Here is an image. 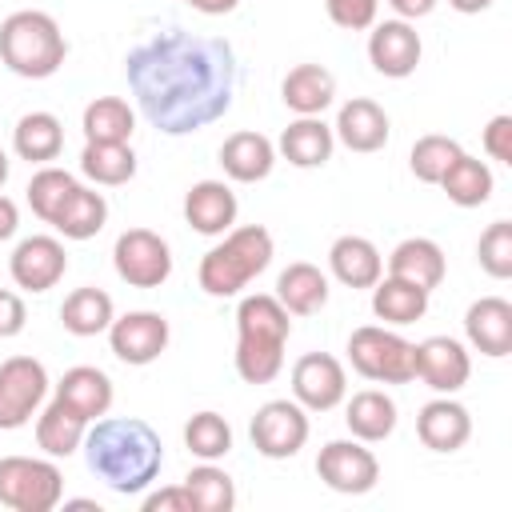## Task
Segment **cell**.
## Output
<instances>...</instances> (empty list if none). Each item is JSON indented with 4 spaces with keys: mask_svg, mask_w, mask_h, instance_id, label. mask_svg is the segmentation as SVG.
<instances>
[{
    "mask_svg": "<svg viewBox=\"0 0 512 512\" xmlns=\"http://www.w3.org/2000/svg\"><path fill=\"white\" fill-rule=\"evenodd\" d=\"M48 396V372L36 356H8L0 364V432L24 428Z\"/></svg>",
    "mask_w": 512,
    "mask_h": 512,
    "instance_id": "obj_9",
    "label": "cell"
},
{
    "mask_svg": "<svg viewBox=\"0 0 512 512\" xmlns=\"http://www.w3.org/2000/svg\"><path fill=\"white\" fill-rule=\"evenodd\" d=\"M184 488H188L196 512H232L236 508V484L224 468H216V460H200L184 476Z\"/></svg>",
    "mask_w": 512,
    "mask_h": 512,
    "instance_id": "obj_37",
    "label": "cell"
},
{
    "mask_svg": "<svg viewBox=\"0 0 512 512\" xmlns=\"http://www.w3.org/2000/svg\"><path fill=\"white\" fill-rule=\"evenodd\" d=\"M184 444L196 460H224L232 452V424L220 412H196L184 424Z\"/></svg>",
    "mask_w": 512,
    "mask_h": 512,
    "instance_id": "obj_39",
    "label": "cell"
},
{
    "mask_svg": "<svg viewBox=\"0 0 512 512\" xmlns=\"http://www.w3.org/2000/svg\"><path fill=\"white\" fill-rule=\"evenodd\" d=\"M104 224H108V200H104V192H96L88 184H76V192L64 200V208L52 220V228L64 240H92Z\"/></svg>",
    "mask_w": 512,
    "mask_h": 512,
    "instance_id": "obj_33",
    "label": "cell"
},
{
    "mask_svg": "<svg viewBox=\"0 0 512 512\" xmlns=\"http://www.w3.org/2000/svg\"><path fill=\"white\" fill-rule=\"evenodd\" d=\"M12 284L24 292H48L68 272V252L56 236H24L8 256Z\"/></svg>",
    "mask_w": 512,
    "mask_h": 512,
    "instance_id": "obj_14",
    "label": "cell"
},
{
    "mask_svg": "<svg viewBox=\"0 0 512 512\" xmlns=\"http://www.w3.org/2000/svg\"><path fill=\"white\" fill-rule=\"evenodd\" d=\"M68 56L60 24L40 8H20L0 24V64L24 80H48Z\"/></svg>",
    "mask_w": 512,
    "mask_h": 512,
    "instance_id": "obj_5",
    "label": "cell"
},
{
    "mask_svg": "<svg viewBox=\"0 0 512 512\" xmlns=\"http://www.w3.org/2000/svg\"><path fill=\"white\" fill-rule=\"evenodd\" d=\"M192 12H204V16H228V12H236V4L240 0H184Z\"/></svg>",
    "mask_w": 512,
    "mask_h": 512,
    "instance_id": "obj_48",
    "label": "cell"
},
{
    "mask_svg": "<svg viewBox=\"0 0 512 512\" xmlns=\"http://www.w3.org/2000/svg\"><path fill=\"white\" fill-rule=\"evenodd\" d=\"M140 508H144V512H196L184 484H168V488H160V492H148V496L140 500Z\"/></svg>",
    "mask_w": 512,
    "mask_h": 512,
    "instance_id": "obj_44",
    "label": "cell"
},
{
    "mask_svg": "<svg viewBox=\"0 0 512 512\" xmlns=\"http://www.w3.org/2000/svg\"><path fill=\"white\" fill-rule=\"evenodd\" d=\"M388 4H392L396 20H424V16H432V8L440 0H388Z\"/></svg>",
    "mask_w": 512,
    "mask_h": 512,
    "instance_id": "obj_46",
    "label": "cell"
},
{
    "mask_svg": "<svg viewBox=\"0 0 512 512\" xmlns=\"http://www.w3.org/2000/svg\"><path fill=\"white\" fill-rule=\"evenodd\" d=\"M16 228H20V208H16V200H8L0 192V240H12Z\"/></svg>",
    "mask_w": 512,
    "mask_h": 512,
    "instance_id": "obj_47",
    "label": "cell"
},
{
    "mask_svg": "<svg viewBox=\"0 0 512 512\" xmlns=\"http://www.w3.org/2000/svg\"><path fill=\"white\" fill-rule=\"evenodd\" d=\"M168 336H172L168 320L160 312H148V308L124 312V316H116L108 324L112 356L124 360V364H132V368H144V364L160 360V352L168 348Z\"/></svg>",
    "mask_w": 512,
    "mask_h": 512,
    "instance_id": "obj_13",
    "label": "cell"
},
{
    "mask_svg": "<svg viewBox=\"0 0 512 512\" xmlns=\"http://www.w3.org/2000/svg\"><path fill=\"white\" fill-rule=\"evenodd\" d=\"M388 112L368 100V96H352L340 104L336 112V124H332V136L348 148V152H380L388 144Z\"/></svg>",
    "mask_w": 512,
    "mask_h": 512,
    "instance_id": "obj_18",
    "label": "cell"
},
{
    "mask_svg": "<svg viewBox=\"0 0 512 512\" xmlns=\"http://www.w3.org/2000/svg\"><path fill=\"white\" fill-rule=\"evenodd\" d=\"M476 260L492 280H508L512 276V224L508 220H492L480 232L476 244Z\"/></svg>",
    "mask_w": 512,
    "mask_h": 512,
    "instance_id": "obj_41",
    "label": "cell"
},
{
    "mask_svg": "<svg viewBox=\"0 0 512 512\" xmlns=\"http://www.w3.org/2000/svg\"><path fill=\"white\" fill-rule=\"evenodd\" d=\"M84 436H88V420L60 396H52V404L36 416V448L52 460H68L84 444Z\"/></svg>",
    "mask_w": 512,
    "mask_h": 512,
    "instance_id": "obj_26",
    "label": "cell"
},
{
    "mask_svg": "<svg viewBox=\"0 0 512 512\" xmlns=\"http://www.w3.org/2000/svg\"><path fill=\"white\" fill-rule=\"evenodd\" d=\"M280 100L296 116H320L336 100V76L324 64H296L280 80Z\"/></svg>",
    "mask_w": 512,
    "mask_h": 512,
    "instance_id": "obj_25",
    "label": "cell"
},
{
    "mask_svg": "<svg viewBox=\"0 0 512 512\" xmlns=\"http://www.w3.org/2000/svg\"><path fill=\"white\" fill-rule=\"evenodd\" d=\"M272 296L288 308V316H312V312H320L328 304V276L316 264L296 260L276 276V292Z\"/></svg>",
    "mask_w": 512,
    "mask_h": 512,
    "instance_id": "obj_28",
    "label": "cell"
},
{
    "mask_svg": "<svg viewBox=\"0 0 512 512\" xmlns=\"http://www.w3.org/2000/svg\"><path fill=\"white\" fill-rule=\"evenodd\" d=\"M56 396H60L64 404H72V408L92 424V420L108 416L116 392H112L108 372H100V368H92V364H76V368H68V372L60 376Z\"/></svg>",
    "mask_w": 512,
    "mask_h": 512,
    "instance_id": "obj_27",
    "label": "cell"
},
{
    "mask_svg": "<svg viewBox=\"0 0 512 512\" xmlns=\"http://www.w3.org/2000/svg\"><path fill=\"white\" fill-rule=\"evenodd\" d=\"M236 212H240L236 192L224 180H196L184 192V220L200 236H224L236 224Z\"/></svg>",
    "mask_w": 512,
    "mask_h": 512,
    "instance_id": "obj_19",
    "label": "cell"
},
{
    "mask_svg": "<svg viewBox=\"0 0 512 512\" xmlns=\"http://www.w3.org/2000/svg\"><path fill=\"white\" fill-rule=\"evenodd\" d=\"M416 376L436 392V396H452L468 384L472 376V356L460 340L452 336H428L416 344Z\"/></svg>",
    "mask_w": 512,
    "mask_h": 512,
    "instance_id": "obj_16",
    "label": "cell"
},
{
    "mask_svg": "<svg viewBox=\"0 0 512 512\" xmlns=\"http://www.w3.org/2000/svg\"><path fill=\"white\" fill-rule=\"evenodd\" d=\"M348 360L364 380L408 384L416 380V344L384 324H364L348 336Z\"/></svg>",
    "mask_w": 512,
    "mask_h": 512,
    "instance_id": "obj_6",
    "label": "cell"
},
{
    "mask_svg": "<svg viewBox=\"0 0 512 512\" xmlns=\"http://www.w3.org/2000/svg\"><path fill=\"white\" fill-rule=\"evenodd\" d=\"M460 152H464V148H460L452 136L428 132V136H420V140L412 144L408 168H412V176H416L420 184H440V176L448 172V164H452Z\"/></svg>",
    "mask_w": 512,
    "mask_h": 512,
    "instance_id": "obj_40",
    "label": "cell"
},
{
    "mask_svg": "<svg viewBox=\"0 0 512 512\" xmlns=\"http://www.w3.org/2000/svg\"><path fill=\"white\" fill-rule=\"evenodd\" d=\"M220 168L236 184L268 180V172L276 168V144L264 132H232L220 144Z\"/></svg>",
    "mask_w": 512,
    "mask_h": 512,
    "instance_id": "obj_21",
    "label": "cell"
},
{
    "mask_svg": "<svg viewBox=\"0 0 512 512\" xmlns=\"http://www.w3.org/2000/svg\"><path fill=\"white\" fill-rule=\"evenodd\" d=\"M12 148L28 164H48L64 152V124L52 112H24L12 128Z\"/></svg>",
    "mask_w": 512,
    "mask_h": 512,
    "instance_id": "obj_31",
    "label": "cell"
},
{
    "mask_svg": "<svg viewBox=\"0 0 512 512\" xmlns=\"http://www.w3.org/2000/svg\"><path fill=\"white\" fill-rule=\"evenodd\" d=\"M428 296L424 288L400 280V276H380L372 284V312L376 320L392 324V328H404V324H416L424 312H428Z\"/></svg>",
    "mask_w": 512,
    "mask_h": 512,
    "instance_id": "obj_30",
    "label": "cell"
},
{
    "mask_svg": "<svg viewBox=\"0 0 512 512\" xmlns=\"http://www.w3.org/2000/svg\"><path fill=\"white\" fill-rule=\"evenodd\" d=\"M324 8H328V20H332L336 28H344V32H364V28L376 24L380 0H324Z\"/></svg>",
    "mask_w": 512,
    "mask_h": 512,
    "instance_id": "obj_42",
    "label": "cell"
},
{
    "mask_svg": "<svg viewBox=\"0 0 512 512\" xmlns=\"http://www.w3.org/2000/svg\"><path fill=\"white\" fill-rule=\"evenodd\" d=\"M124 76L152 128L192 136L232 108L236 52L220 36L164 28L128 52Z\"/></svg>",
    "mask_w": 512,
    "mask_h": 512,
    "instance_id": "obj_1",
    "label": "cell"
},
{
    "mask_svg": "<svg viewBox=\"0 0 512 512\" xmlns=\"http://www.w3.org/2000/svg\"><path fill=\"white\" fill-rule=\"evenodd\" d=\"M328 268L344 288H372L384 276V256L368 236H336L328 248Z\"/></svg>",
    "mask_w": 512,
    "mask_h": 512,
    "instance_id": "obj_24",
    "label": "cell"
},
{
    "mask_svg": "<svg viewBox=\"0 0 512 512\" xmlns=\"http://www.w3.org/2000/svg\"><path fill=\"white\" fill-rule=\"evenodd\" d=\"M292 336L288 308L268 296H244L236 308V372L244 384H268L284 368V344Z\"/></svg>",
    "mask_w": 512,
    "mask_h": 512,
    "instance_id": "obj_3",
    "label": "cell"
},
{
    "mask_svg": "<svg viewBox=\"0 0 512 512\" xmlns=\"http://www.w3.org/2000/svg\"><path fill=\"white\" fill-rule=\"evenodd\" d=\"M344 424H348V432L356 440L380 444V440H388L396 432V400L388 392H380V388H364V392H356L348 400Z\"/></svg>",
    "mask_w": 512,
    "mask_h": 512,
    "instance_id": "obj_29",
    "label": "cell"
},
{
    "mask_svg": "<svg viewBox=\"0 0 512 512\" xmlns=\"http://www.w3.org/2000/svg\"><path fill=\"white\" fill-rule=\"evenodd\" d=\"M252 448L268 460H288L308 444V412L296 400H268L248 424Z\"/></svg>",
    "mask_w": 512,
    "mask_h": 512,
    "instance_id": "obj_11",
    "label": "cell"
},
{
    "mask_svg": "<svg viewBox=\"0 0 512 512\" xmlns=\"http://www.w3.org/2000/svg\"><path fill=\"white\" fill-rule=\"evenodd\" d=\"M344 396H348V376L332 352H304L292 364V400L304 412H332Z\"/></svg>",
    "mask_w": 512,
    "mask_h": 512,
    "instance_id": "obj_12",
    "label": "cell"
},
{
    "mask_svg": "<svg viewBox=\"0 0 512 512\" xmlns=\"http://www.w3.org/2000/svg\"><path fill=\"white\" fill-rule=\"evenodd\" d=\"M80 128H84V140H92V144H128L136 132V112L120 96H96L84 108Z\"/></svg>",
    "mask_w": 512,
    "mask_h": 512,
    "instance_id": "obj_34",
    "label": "cell"
},
{
    "mask_svg": "<svg viewBox=\"0 0 512 512\" xmlns=\"http://www.w3.org/2000/svg\"><path fill=\"white\" fill-rule=\"evenodd\" d=\"M80 172L92 184L120 188V184H128L136 176V152H132V144H92V140H84Z\"/></svg>",
    "mask_w": 512,
    "mask_h": 512,
    "instance_id": "obj_36",
    "label": "cell"
},
{
    "mask_svg": "<svg viewBox=\"0 0 512 512\" xmlns=\"http://www.w3.org/2000/svg\"><path fill=\"white\" fill-rule=\"evenodd\" d=\"M440 188H444V196H448L456 208H480V204H488L496 180H492V168H488L484 160L460 152V156L448 164V172L440 176Z\"/></svg>",
    "mask_w": 512,
    "mask_h": 512,
    "instance_id": "obj_35",
    "label": "cell"
},
{
    "mask_svg": "<svg viewBox=\"0 0 512 512\" xmlns=\"http://www.w3.org/2000/svg\"><path fill=\"white\" fill-rule=\"evenodd\" d=\"M316 476L340 496H364L380 480V460L364 440H328L316 456Z\"/></svg>",
    "mask_w": 512,
    "mask_h": 512,
    "instance_id": "obj_10",
    "label": "cell"
},
{
    "mask_svg": "<svg viewBox=\"0 0 512 512\" xmlns=\"http://www.w3.org/2000/svg\"><path fill=\"white\" fill-rule=\"evenodd\" d=\"M332 148H336V136H332V124H324V116H296L276 144V152L292 168H324L332 160Z\"/></svg>",
    "mask_w": 512,
    "mask_h": 512,
    "instance_id": "obj_22",
    "label": "cell"
},
{
    "mask_svg": "<svg viewBox=\"0 0 512 512\" xmlns=\"http://www.w3.org/2000/svg\"><path fill=\"white\" fill-rule=\"evenodd\" d=\"M64 500V472L40 456H0V504L12 512H52Z\"/></svg>",
    "mask_w": 512,
    "mask_h": 512,
    "instance_id": "obj_7",
    "label": "cell"
},
{
    "mask_svg": "<svg viewBox=\"0 0 512 512\" xmlns=\"http://www.w3.org/2000/svg\"><path fill=\"white\" fill-rule=\"evenodd\" d=\"M416 436H420V444L432 448V452H460V448L468 444V436H472V416H468V408H464L460 400L436 396V400H428V404L420 408V416H416Z\"/></svg>",
    "mask_w": 512,
    "mask_h": 512,
    "instance_id": "obj_20",
    "label": "cell"
},
{
    "mask_svg": "<svg viewBox=\"0 0 512 512\" xmlns=\"http://www.w3.org/2000/svg\"><path fill=\"white\" fill-rule=\"evenodd\" d=\"M272 232L264 224H244V228H228L224 240L216 248L204 252L196 280L208 296L228 300L236 292H244L268 264H272Z\"/></svg>",
    "mask_w": 512,
    "mask_h": 512,
    "instance_id": "obj_4",
    "label": "cell"
},
{
    "mask_svg": "<svg viewBox=\"0 0 512 512\" xmlns=\"http://www.w3.org/2000/svg\"><path fill=\"white\" fill-rule=\"evenodd\" d=\"M112 320H116L112 296H108L104 288H92V284L68 292L64 304H60V324H64V332H72V336H100V332H108Z\"/></svg>",
    "mask_w": 512,
    "mask_h": 512,
    "instance_id": "obj_32",
    "label": "cell"
},
{
    "mask_svg": "<svg viewBox=\"0 0 512 512\" xmlns=\"http://www.w3.org/2000/svg\"><path fill=\"white\" fill-rule=\"evenodd\" d=\"M24 320H28V308L16 292L0 288V340H12L24 332Z\"/></svg>",
    "mask_w": 512,
    "mask_h": 512,
    "instance_id": "obj_45",
    "label": "cell"
},
{
    "mask_svg": "<svg viewBox=\"0 0 512 512\" xmlns=\"http://www.w3.org/2000/svg\"><path fill=\"white\" fill-rule=\"evenodd\" d=\"M8 172H12V160H8V152L0 148V188L8 184Z\"/></svg>",
    "mask_w": 512,
    "mask_h": 512,
    "instance_id": "obj_50",
    "label": "cell"
},
{
    "mask_svg": "<svg viewBox=\"0 0 512 512\" xmlns=\"http://www.w3.org/2000/svg\"><path fill=\"white\" fill-rule=\"evenodd\" d=\"M464 336L480 356H508L512 352V304L504 296H480L464 312Z\"/></svg>",
    "mask_w": 512,
    "mask_h": 512,
    "instance_id": "obj_17",
    "label": "cell"
},
{
    "mask_svg": "<svg viewBox=\"0 0 512 512\" xmlns=\"http://www.w3.org/2000/svg\"><path fill=\"white\" fill-rule=\"evenodd\" d=\"M484 152L492 160H500V164H512V116L508 112H500V116L488 120V128H484Z\"/></svg>",
    "mask_w": 512,
    "mask_h": 512,
    "instance_id": "obj_43",
    "label": "cell"
},
{
    "mask_svg": "<svg viewBox=\"0 0 512 512\" xmlns=\"http://www.w3.org/2000/svg\"><path fill=\"white\" fill-rule=\"evenodd\" d=\"M112 268L128 288H160L172 276V248L152 228H128L112 244Z\"/></svg>",
    "mask_w": 512,
    "mask_h": 512,
    "instance_id": "obj_8",
    "label": "cell"
},
{
    "mask_svg": "<svg viewBox=\"0 0 512 512\" xmlns=\"http://www.w3.org/2000/svg\"><path fill=\"white\" fill-rule=\"evenodd\" d=\"M76 176L68 172V168H56V164H44L32 180H28V204H32V212L44 220V224H52L56 220V212L64 208V200L76 192Z\"/></svg>",
    "mask_w": 512,
    "mask_h": 512,
    "instance_id": "obj_38",
    "label": "cell"
},
{
    "mask_svg": "<svg viewBox=\"0 0 512 512\" xmlns=\"http://www.w3.org/2000/svg\"><path fill=\"white\" fill-rule=\"evenodd\" d=\"M80 448H84L88 468L120 496L148 492L156 484L160 468H164L160 432L140 416H100V420H92Z\"/></svg>",
    "mask_w": 512,
    "mask_h": 512,
    "instance_id": "obj_2",
    "label": "cell"
},
{
    "mask_svg": "<svg viewBox=\"0 0 512 512\" xmlns=\"http://www.w3.org/2000/svg\"><path fill=\"white\" fill-rule=\"evenodd\" d=\"M424 56V44H420V32L412 28V20H380L372 24V36H368V60L380 76L388 80H404L416 72Z\"/></svg>",
    "mask_w": 512,
    "mask_h": 512,
    "instance_id": "obj_15",
    "label": "cell"
},
{
    "mask_svg": "<svg viewBox=\"0 0 512 512\" xmlns=\"http://www.w3.org/2000/svg\"><path fill=\"white\" fill-rule=\"evenodd\" d=\"M456 12H464V16H476V12H488L492 8V0H448Z\"/></svg>",
    "mask_w": 512,
    "mask_h": 512,
    "instance_id": "obj_49",
    "label": "cell"
},
{
    "mask_svg": "<svg viewBox=\"0 0 512 512\" xmlns=\"http://www.w3.org/2000/svg\"><path fill=\"white\" fill-rule=\"evenodd\" d=\"M444 272H448L444 248L436 240H428V236H408L388 256V276H400V280H408V284H416L424 292L440 288Z\"/></svg>",
    "mask_w": 512,
    "mask_h": 512,
    "instance_id": "obj_23",
    "label": "cell"
}]
</instances>
